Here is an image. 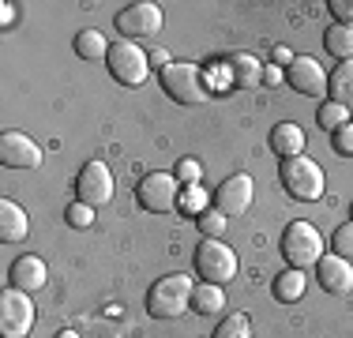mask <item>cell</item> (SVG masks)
I'll return each mask as SVG.
<instances>
[{
  "instance_id": "38",
  "label": "cell",
  "mask_w": 353,
  "mask_h": 338,
  "mask_svg": "<svg viewBox=\"0 0 353 338\" xmlns=\"http://www.w3.org/2000/svg\"><path fill=\"white\" fill-rule=\"evenodd\" d=\"M350 218H353V203H350Z\"/></svg>"
},
{
  "instance_id": "27",
  "label": "cell",
  "mask_w": 353,
  "mask_h": 338,
  "mask_svg": "<svg viewBox=\"0 0 353 338\" xmlns=\"http://www.w3.org/2000/svg\"><path fill=\"white\" fill-rule=\"evenodd\" d=\"M331 252H334V256H342V259H353V218H350V222H342L339 230H334V237H331Z\"/></svg>"
},
{
  "instance_id": "32",
  "label": "cell",
  "mask_w": 353,
  "mask_h": 338,
  "mask_svg": "<svg viewBox=\"0 0 353 338\" xmlns=\"http://www.w3.org/2000/svg\"><path fill=\"white\" fill-rule=\"evenodd\" d=\"M327 12H331L342 27H353V0H327Z\"/></svg>"
},
{
  "instance_id": "14",
  "label": "cell",
  "mask_w": 353,
  "mask_h": 338,
  "mask_svg": "<svg viewBox=\"0 0 353 338\" xmlns=\"http://www.w3.org/2000/svg\"><path fill=\"white\" fill-rule=\"evenodd\" d=\"M316 278L327 293H339L342 297V293L353 290V259H342V256H334V252H327L316 264Z\"/></svg>"
},
{
  "instance_id": "9",
  "label": "cell",
  "mask_w": 353,
  "mask_h": 338,
  "mask_svg": "<svg viewBox=\"0 0 353 338\" xmlns=\"http://www.w3.org/2000/svg\"><path fill=\"white\" fill-rule=\"evenodd\" d=\"M162 8L150 4V0H143V4H128L117 12V34H121V41H147V38H158V30H162Z\"/></svg>"
},
{
  "instance_id": "23",
  "label": "cell",
  "mask_w": 353,
  "mask_h": 338,
  "mask_svg": "<svg viewBox=\"0 0 353 338\" xmlns=\"http://www.w3.org/2000/svg\"><path fill=\"white\" fill-rule=\"evenodd\" d=\"M323 46H327V53H331V57H339V64L353 61V27L334 23V27L323 34Z\"/></svg>"
},
{
  "instance_id": "13",
  "label": "cell",
  "mask_w": 353,
  "mask_h": 338,
  "mask_svg": "<svg viewBox=\"0 0 353 338\" xmlns=\"http://www.w3.org/2000/svg\"><path fill=\"white\" fill-rule=\"evenodd\" d=\"M0 162L8 169H38L41 166V147L23 132H4L0 135Z\"/></svg>"
},
{
  "instance_id": "7",
  "label": "cell",
  "mask_w": 353,
  "mask_h": 338,
  "mask_svg": "<svg viewBox=\"0 0 353 338\" xmlns=\"http://www.w3.org/2000/svg\"><path fill=\"white\" fill-rule=\"evenodd\" d=\"M136 199L150 215H173L181 210V181L173 173H147L136 188Z\"/></svg>"
},
{
  "instance_id": "6",
  "label": "cell",
  "mask_w": 353,
  "mask_h": 338,
  "mask_svg": "<svg viewBox=\"0 0 353 338\" xmlns=\"http://www.w3.org/2000/svg\"><path fill=\"white\" fill-rule=\"evenodd\" d=\"M105 64H109V75L117 83H124V87H143L150 75V57L143 53V46H136V41H113Z\"/></svg>"
},
{
  "instance_id": "28",
  "label": "cell",
  "mask_w": 353,
  "mask_h": 338,
  "mask_svg": "<svg viewBox=\"0 0 353 338\" xmlns=\"http://www.w3.org/2000/svg\"><path fill=\"white\" fill-rule=\"evenodd\" d=\"M64 218H68V226L72 230H90L94 226V207H87V203H79L75 199L68 210H64Z\"/></svg>"
},
{
  "instance_id": "18",
  "label": "cell",
  "mask_w": 353,
  "mask_h": 338,
  "mask_svg": "<svg viewBox=\"0 0 353 338\" xmlns=\"http://www.w3.org/2000/svg\"><path fill=\"white\" fill-rule=\"evenodd\" d=\"M271 150L282 158H301L305 155V132H301V124L297 121H282V124H274L271 128Z\"/></svg>"
},
{
  "instance_id": "15",
  "label": "cell",
  "mask_w": 353,
  "mask_h": 338,
  "mask_svg": "<svg viewBox=\"0 0 353 338\" xmlns=\"http://www.w3.org/2000/svg\"><path fill=\"white\" fill-rule=\"evenodd\" d=\"M27 233H30L27 210H23L15 199H0V241L4 244H23Z\"/></svg>"
},
{
  "instance_id": "1",
  "label": "cell",
  "mask_w": 353,
  "mask_h": 338,
  "mask_svg": "<svg viewBox=\"0 0 353 338\" xmlns=\"http://www.w3.org/2000/svg\"><path fill=\"white\" fill-rule=\"evenodd\" d=\"M192 293H196V282L188 275H165L150 286L147 312L154 319H176L181 312L192 308Z\"/></svg>"
},
{
  "instance_id": "33",
  "label": "cell",
  "mask_w": 353,
  "mask_h": 338,
  "mask_svg": "<svg viewBox=\"0 0 353 338\" xmlns=\"http://www.w3.org/2000/svg\"><path fill=\"white\" fill-rule=\"evenodd\" d=\"M263 83H267V87H282V83H285V68L263 64Z\"/></svg>"
},
{
  "instance_id": "24",
  "label": "cell",
  "mask_w": 353,
  "mask_h": 338,
  "mask_svg": "<svg viewBox=\"0 0 353 338\" xmlns=\"http://www.w3.org/2000/svg\"><path fill=\"white\" fill-rule=\"evenodd\" d=\"M316 121L323 132H339L342 124H350V109L339 106V101H323V106L316 109Z\"/></svg>"
},
{
  "instance_id": "3",
  "label": "cell",
  "mask_w": 353,
  "mask_h": 338,
  "mask_svg": "<svg viewBox=\"0 0 353 338\" xmlns=\"http://www.w3.org/2000/svg\"><path fill=\"white\" fill-rule=\"evenodd\" d=\"M279 177H282V188L290 192L293 199H301V203H316V199H323V192H327V177H323V169H319L312 158H285L282 169H279Z\"/></svg>"
},
{
  "instance_id": "19",
  "label": "cell",
  "mask_w": 353,
  "mask_h": 338,
  "mask_svg": "<svg viewBox=\"0 0 353 338\" xmlns=\"http://www.w3.org/2000/svg\"><path fill=\"white\" fill-rule=\"evenodd\" d=\"M327 101H339V106L350 109L353 101V61H342L327 75Z\"/></svg>"
},
{
  "instance_id": "17",
  "label": "cell",
  "mask_w": 353,
  "mask_h": 338,
  "mask_svg": "<svg viewBox=\"0 0 353 338\" xmlns=\"http://www.w3.org/2000/svg\"><path fill=\"white\" fill-rule=\"evenodd\" d=\"M46 278H49L46 259H38V256H19L12 264V286H15V290H23V293L41 290V286H46Z\"/></svg>"
},
{
  "instance_id": "34",
  "label": "cell",
  "mask_w": 353,
  "mask_h": 338,
  "mask_svg": "<svg viewBox=\"0 0 353 338\" xmlns=\"http://www.w3.org/2000/svg\"><path fill=\"white\" fill-rule=\"evenodd\" d=\"M290 61H293V53L285 46H274V64L279 68H290Z\"/></svg>"
},
{
  "instance_id": "16",
  "label": "cell",
  "mask_w": 353,
  "mask_h": 338,
  "mask_svg": "<svg viewBox=\"0 0 353 338\" xmlns=\"http://www.w3.org/2000/svg\"><path fill=\"white\" fill-rule=\"evenodd\" d=\"M225 68H230L233 87H241V90H256L259 83H263V64L252 53H230L225 57Z\"/></svg>"
},
{
  "instance_id": "30",
  "label": "cell",
  "mask_w": 353,
  "mask_h": 338,
  "mask_svg": "<svg viewBox=\"0 0 353 338\" xmlns=\"http://www.w3.org/2000/svg\"><path fill=\"white\" fill-rule=\"evenodd\" d=\"M331 147L339 150L342 158H353V121L342 124L339 132H331Z\"/></svg>"
},
{
  "instance_id": "25",
  "label": "cell",
  "mask_w": 353,
  "mask_h": 338,
  "mask_svg": "<svg viewBox=\"0 0 353 338\" xmlns=\"http://www.w3.org/2000/svg\"><path fill=\"white\" fill-rule=\"evenodd\" d=\"M211 338H252V324L245 312H230V316L222 319V324L214 327Z\"/></svg>"
},
{
  "instance_id": "12",
  "label": "cell",
  "mask_w": 353,
  "mask_h": 338,
  "mask_svg": "<svg viewBox=\"0 0 353 338\" xmlns=\"http://www.w3.org/2000/svg\"><path fill=\"white\" fill-rule=\"evenodd\" d=\"M285 83L305 98H323L327 95V72L316 57H293L285 68Z\"/></svg>"
},
{
  "instance_id": "29",
  "label": "cell",
  "mask_w": 353,
  "mask_h": 338,
  "mask_svg": "<svg viewBox=\"0 0 353 338\" xmlns=\"http://www.w3.org/2000/svg\"><path fill=\"white\" fill-rule=\"evenodd\" d=\"M173 177L181 181V188H192V184H199V177H203V166H199L196 158H181L173 169Z\"/></svg>"
},
{
  "instance_id": "11",
  "label": "cell",
  "mask_w": 353,
  "mask_h": 338,
  "mask_svg": "<svg viewBox=\"0 0 353 338\" xmlns=\"http://www.w3.org/2000/svg\"><path fill=\"white\" fill-rule=\"evenodd\" d=\"M252 196H256V184H252V177H248V173H233V177H225V181L218 184L214 207L222 210L225 218H241V215H248Z\"/></svg>"
},
{
  "instance_id": "37",
  "label": "cell",
  "mask_w": 353,
  "mask_h": 338,
  "mask_svg": "<svg viewBox=\"0 0 353 338\" xmlns=\"http://www.w3.org/2000/svg\"><path fill=\"white\" fill-rule=\"evenodd\" d=\"M53 338H79L75 331H61V335H53Z\"/></svg>"
},
{
  "instance_id": "31",
  "label": "cell",
  "mask_w": 353,
  "mask_h": 338,
  "mask_svg": "<svg viewBox=\"0 0 353 338\" xmlns=\"http://www.w3.org/2000/svg\"><path fill=\"white\" fill-rule=\"evenodd\" d=\"M181 210H188V215H196V218L207 210V196L199 192V184H192V188L181 196Z\"/></svg>"
},
{
  "instance_id": "10",
  "label": "cell",
  "mask_w": 353,
  "mask_h": 338,
  "mask_svg": "<svg viewBox=\"0 0 353 338\" xmlns=\"http://www.w3.org/2000/svg\"><path fill=\"white\" fill-rule=\"evenodd\" d=\"M75 192H79V203H87V207H105V203H113V173H109V166L105 162H87L79 169Z\"/></svg>"
},
{
  "instance_id": "22",
  "label": "cell",
  "mask_w": 353,
  "mask_h": 338,
  "mask_svg": "<svg viewBox=\"0 0 353 338\" xmlns=\"http://www.w3.org/2000/svg\"><path fill=\"white\" fill-rule=\"evenodd\" d=\"M109 41L102 30H79L75 34V53L83 57V61H102V57H109Z\"/></svg>"
},
{
  "instance_id": "26",
  "label": "cell",
  "mask_w": 353,
  "mask_h": 338,
  "mask_svg": "<svg viewBox=\"0 0 353 338\" xmlns=\"http://www.w3.org/2000/svg\"><path fill=\"white\" fill-rule=\"evenodd\" d=\"M196 226H199V233H203V237H211V241H222V233H225V226H230V218H225L218 207H207L203 215L196 218Z\"/></svg>"
},
{
  "instance_id": "4",
  "label": "cell",
  "mask_w": 353,
  "mask_h": 338,
  "mask_svg": "<svg viewBox=\"0 0 353 338\" xmlns=\"http://www.w3.org/2000/svg\"><path fill=\"white\" fill-rule=\"evenodd\" d=\"M282 256H285V264L297 267V270L316 267L319 259L327 256V252H323V237H319V230H316V226H308V222H290V226H285V233H282Z\"/></svg>"
},
{
  "instance_id": "5",
  "label": "cell",
  "mask_w": 353,
  "mask_h": 338,
  "mask_svg": "<svg viewBox=\"0 0 353 338\" xmlns=\"http://www.w3.org/2000/svg\"><path fill=\"white\" fill-rule=\"evenodd\" d=\"M196 275L211 286H225L237 278V252L222 241L203 237V244L196 248Z\"/></svg>"
},
{
  "instance_id": "35",
  "label": "cell",
  "mask_w": 353,
  "mask_h": 338,
  "mask_svg": "<svg viewBox=\"0 0 353 338\" xmlns=\"http://www.w3.org/2000/svg\"><path fill=\"white\" fill-rule=\"evenodd\" d=\"M0 8H4V30H8V27L15 23V4H12V0H4Z\"/></svg>"
},
{
  "instance_id": "2",
  "label": "cell",
  "mask_w": 353,
  "mask_h": 338,
  "mask_svg": "<svg viewBox=\"0 0 353 338\" xmlns=\"http://www.w3.org/2000/svg\"><path fill=\"white\" fill-rule=\"evenodd\" d=\"M158 79H162V90L170 95L173 101H181V106H203L207 98V79L203 72H199V64L192 61H170L158 72Z\"/></svg>"
},
{
  "instance_id": "36",
  "label": "cell",
  "mask_w": 353,
  "mask_h": 338,
  "mask_svg": "<svg viewBox=\"0 0 353 338\" xmlns=\"http://www.w3.org/2000/svg\"><path fill=\"white\" fill-rule=\"evenodd\" d=\"M147 57H150V64H158V72H162V68L170 64V57H165L162 49H154V53H147Z\"/></svg>"
},
{
  "instance_id": "8",
  "label": "cell",
  "mask_w": 353,
  "mask_h": 338,
  "mask_svg": "<svg viewBox=\"0 0 353 338\" xmlns=\"http://www.w3.org/2000/svg\"><path fill=\"white\" fill-rule=\"evenodd\" d=\"M34 319H38V312L23 290L8 286L0 293V338H27L34 331Z\"/></svg>"
},
{
  "instance_id": "21",
  "label": "cell",
  "mask_w": 353,
  "mask_h": 338,
  "mask_svg": "<svg viewBox=\"0 0 353 338\" xmlns=\"http://www.w3.org/2000/svg\"><path fill=\"white\" fill-rule=\"evenodd\" d=\"M225 308V293L222 286H211V282H199L196 293H192V312H199V316H214V312Z\"/></svg>"
},
{
  "instance_id": "20",
  "label": "cell",
  "mask_w": 353,
  "mask_h": 338,
  "mask_svg": "<svg viewBox=\"0 0 353 338\" xmlns=\"http://www.w3.org/2000/svg\"><path fill=\"white\" fill-rule=\"evenodd\" d=\"M305 270H297V267H290V270H282L279 278H274V297H279L282 304H293V301H301L305 297Z\"/></svg>"
}]
</instances>
